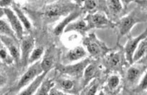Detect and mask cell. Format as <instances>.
Returning a JSON list of instances; mask_svg holds the SVG:
<instances>
[{
    "instance_id": "cell-1",
    "label": "cell",
    "mask_w": 147,
    "mask_h": 95,
    "mask_svg": "<svg viewBox=\"0 0 147 95\" xmlns=\"http://www.w3.org/2000/svg\"><path fill=\"white\" fill-rule=\"evenodd\" d=\"M141 1L138 3V6L127 14L121 17L115 22L116 32L117 35V44H120L123 37L130 34L134 27L138 23L146 22L147 21L146 2Z\"/></svg>"
},
{
    "instance_id": "cell-5",
    "label": "cell",
    "mask_w": 147,
    "mask_h": 95,
    "mask_svg": "<svg viewBox=\"0 0 147 95\" xmlns=\"http://www.w3.org/2000/svg\"><path fill=\"white\" fill-rule=\"evenodd\" d=\"M77 7V5L71 3H56L47 6L44 10L43 15L48 23L53 22L61 16H67Z\"/></svg>"
},
{
    "instance_id": "cell-24",
    "label": "cell",
    "mask_w": 147,
    "mask_h": 95,
    "mask_svg": "<svg viewBox=\"0 0 147 95\" xmlns=\"http://www.w3.org/2000/svg\"><path fill=\"white\" fill-rule=\"evenodd\" d=\"M47 72H44V73L41 75L38 76L34 82L31 84L30 86L25 91H23L21 93L22 95H31L34 93L37 88L39 87L41 82L43 81L45 76L47 75Z\"/></svg>"
},
{
    "instance_id": "cell-14",
    "label": "cell",
    "mask_w": 147,
    "mask_h": 95,
    "mask_svg": "<svg viewBox=\"0 0 147 95\" xmlns=\"http://www.w3.org/2000/svg\"><path fill=\"white\" fill-rule=\"evenodd\" d=\"M105 82L106 84L102 87V89L106 94L114 95L118 94L122 88L121 80L119 76L117 75L107 76Z\"/></svg>"
},
{
    "instance_id": "cell-7",
    "label": "cell",
    "mask_w": 147,
    "mask_h": 95,
    "mask_svg": "<svg viewBox=\"0 0 147 95\" xmlns=\"http://www.w3.org/2000/svg\"><path fill=\"white\" fill-rule=\"evenodd\" d=\"M92 59L91 57H89L81 60L79 63L72 65H58L57 69L62 74L76 78H80L83 76L86 67L90 63Z\"/></svg>"
},
{
    "instance_id": "cell-28",
    "label": "cell",
    "mask_w": 147,
    "mask_h": 95,
    "mask_svg": "<svg viewBox=\"0 0 147 95\" xmlns=\"http://www.w3.org/2000/svg\"><path fill=\"white\" fill-rule=\"evenodd\" d=\"M43 51L44 49L42 47H37L35 50H34L29 59H28L29 63H31L39 59L43 54Z\"/></svg>"
},
{
    "instance_id": "cell-12",
    "label": "cell",
    "mask_w": 147,
    "mask_h": 95,
    "mask_svg": "<svg viewBox=\"0 0 147 95\" xmlns=\"http://www.w3.org/2000/svg\"><path fill=\"white\" fill-rule=\"evenodd\" d=\"M82 8L85 14L103 12L107 15L106 0H84Z\"/></svg>"
},
{
    "instance_id": "cell-3",
    "label": "cell",
    "mask_w": 147,
    "mask_h": 95,
    "mask_svg": "<svg viewBox=\"0 0 147 95\" xmlns=\"http://www.w3.org/2000/svg\"><path fill=\"white\" fill-rule=\"evenodd\" d=\"M124 70L122 79V88L128 92H133L140 83L144 73L146 72L147 63L138 61Z\"/></svg>"
},
{
    "instance_id": "cell-30",
    "label": "cell",
    "mask_w": 147,
    "mask_h": 95,
    "mask_svg": "<svg viewBox=\"0 0 147 95\" xmlns=\"http://www.w3.org/2000/svg\"><path fill=\"white\" fill-rule=\"evenodd\" d=\"M7 82L6 75L2 71H0V87H2Z\"/></svg>"
},
{
    "instance_id": "cell-23",
    "label": "cell",
    "mask_w": 147,
    "mask_h": 95,
    "mask_svg": "<svg viewBox=\"0 0 147 95\" xmlns=\"http://www.w3.org/2000/svg\"><path fill=\"white\" fill-rule=\"evenodd\" d=\"M16 34L9 25L3 20H0V35L9 37L17 41Z\"/></svg>"
},
{
    "instance_id": "cell-21",
    "label": "cell",
    "mask_w": 147,
    "mask_h": 95,
    "mask_svg": "<svg viewBox=\"0 0 147 95\" xmlns=\"http://www.w3.org/2000/svg\"><path fill=\"white\" fill-rule=\"evenodd\" d=\"M0 38L7 46L11 56L14 58L15 59L16 61H18L20 57V52L18 47L13 42V41L15 40L11 38L4 35H0Z\"/></svg>"
},
{
    "instance_id": "cell-35",
    "label": "cell",
    "mask_w": 147,
    "mask_h": 95,
    "mask_svg": "<svg viewBox=\"0 0 147 95\" xmlns=\"http://www.w3.org/2000/svg\"><path fill=\"white\" fill-rule=\"evenodd\" d=\"M76 2V4L79 7H82L84 0H73Z\"/></svg>"
},
{
    "instance_id": "cell-33",
    "label": "cell",
    "mask_w": 147,
    "mask_h": 95,
    "mask_svg": "<svg viewBox=\"0 0 147 95\" xmlns=\"http://www.w3.org/2000/svg\"><path fill=\"white\" fill-rule=\"evenodd\" d=\"M11 0H0V6L6 7L10 4Z\"/></svg>"
},
{
    "instance_id": "cell-15",
    "label": "cell",
    "mask_w": 147,
    "mask_h": 95,
    "mask_svg": "<svg viewBox=\"0 0 147 95\" xmlns=\"http://www.w3.org/2000/svg\"><path fill=\"white\" fill-rule=\"evenodd\" d=\"M59 55V51L57 48L51 47L40 63L42 71L48 72L54 66Z\"/></svg>"
},
{
    "instance_id": "cell-8",
    "label": "cell",
    "mask_w": 147,
    "mask_h": 95,
    "mask_svg": "<svg viewBox=\"0 0 147 95\" xmlns=\"http://www.w3.org/2000/svg\"><path fill=\"white\" fill-rule=\"evenodd\" d=\"M101 59H93L86 67L82 76L81 88L84 89L92 80L102 75V70Z\"/></svg>"
},
{
    "instance_id": "cell-9",
    "label": "cell",
    "mask_w": 147,
    "mask_h": 95,
    "mask_svg": "<svg viewBox=\"0 0 147 95\" xmlns=\"http://www.w3.org/2000/svg\"><path fill=\"white\" fill-rule=\"evenodd\" d=\"M128 39L125 46H123L125 57L129 65L133 64V58L134 53L139 43L141 40L147 38V29L136 37H133L130 34L127 35Z\"/></svg>"
},
{
    "instance_id": "cell-25",
    "label": "cell",
    "mask_w": 147,
    "mask_h": 95,
    "mask_svg": "<svg viewBox=\"0 0 147 95\" xmlns=\"http://www.w3.org/2000/svg\"><path fill=\"white\" fill-rule=\"evenodd\" d=\"M13 8L17 15V17H18L20 20L22 22V24L24 25L25 27H26V29H27L28 31L30 30L31 28V24L27 18L24 15L22 11H21V10L18 8L17 6L14 5L13 6Z\"/></svg>"
},
{
    "instance_id": "cell-32",
    "label": "cell",
    "mask_w": 147,
    "mask_h": 95,
    "mask_svg": "<svg viewBox=\"0 0 147 95\" xmlns=\"http://www.w3.org/2000/svg\"><path fill=\"white\" fill-rule=\"evenodd\" d=\"M7 52L3 49H0V58L2 60H6L7 57Z\"/></svg>"
},
{
    "instance_id": "cell-4",
    "label": "cell",
    "mask_w": 147,
    "mask_h": 95,
    "mask_svg": "<svg viewBox=\"0 0 147 95\" xmlns=\"http://www.w3.org/2000/svg\"><path fill=\"white\" fill-rule=\"evenodd\" d=\"M83 44L89 53L90 57L93 59H101L107 53L117 48V45L114 48H109L94 33L84 36L83 40Z\"/></svg>"
},
{
    "instance_id": "cell-22",
    "label": "cell",
    "mask_w": 147,
    "mask_h": 95,
    "mask_svg": "<svg viewBox=\"0 0 147 95\" xmlns=\"http://www.w3.org/2000/svg\"><path fill=\"white\" fill-rule=\"evenodd\" d=\"M147 38L144 39L139 43L133 56V64L143 58L147 55Z\"/></svg>"
},
{
    "instance_id": "cell-29",
    "label": "cell",
    "mask_w": 147,
    "mask_h": 95,
    "mask_svg": "<svg viewBox=\"0 0 147 95\" xmlns=\"http://www.w3.org/2000/svg\"><path fill=\"white\" fill-rule=\"evenodd\" d=\"M61 87L63 89L66 90H70L73 88L74 86V83L71 80H62L60 82Z\"/></svg>"
},
{
    "instance_id": "cell-18",
    "label": "cell",
    "mask_w": 147,
    "mask_h": 95,
    "mask_svg": "<svg viewBox=\"0 0 147 95\" xmlns=\"http://www.w3.org/2000/svg\"><path fill=\"white\" fill-rule=\"evenodd\" d=\"M107 75L104 77H99L92 80L84 89L81 94L91 95H95L99 87L105 83Z\"/></svg>"
},
{
    "instance_id": "cell-6",
    "label": "cell",
    "mask_w": 147,
    "mask_h": 95,
    "mask_svg": "<svg viewBox=\"0 0 147 95\" xmlns=\"http://www.w3.org/2000/svg\"><path fill=\"white\" fill-rule=\"evenodd\" d=\"M84 19L87 24L88 31L92 29H113L115 26V23L111 20L104 12L88 13Z\"/></svg>"
},
{
    "instance_id": "cell-34",
    "label": "cell",
    "mask_w": 147,
    "mask_h": 95,
    "mask_svg": "<svg viewBox=\"0 0 147 95\" xmlns=\"http://www.w3.org/2000/svg\"><path fill=\"white\" fill-rule=\"evenodd\" d=\"M50 95H64L63 93L58 91L57 90L52 89L50 92Z\"/></svg>"
},
{
    "instance_id": "cell-26",
    "label": "cell",
    "mask_w": 147,
    "mask_h": 95,
    "mask_svg": "<svg viewBox=\"0 0 147 95\" xmlns=\"http://www.w3.org/2000/svg\"><path fill=\"white\" fill-rule=\"evenodd\" d=\"M147 89V73L146 72L140 82L139 83L137 87L134 89L132 92L135 94H140L145 91H146Z\"/></svg>"
},
{
    "instance_id": "cell-27",
    "label": "cell",
    "mask_w": 147,
    "mask_h": 95,
    "mask_svg": "<svg viewBox=\"0 0 147 95\" xmlns=\"http://www.w3.org/2000/svg\"><path fill=\"white\" fill-rule=\"evenodd\" d=\"M51 80L47 79L42 84L41 88L38 91L37 94L38 95H47L50 89L53 86L54 83H52Z\"/></svg>"
},
{
    "instance_id": "cell-16",
    "label": "cell",
    "mask_w": 147,
    "mask_h": 95,
    "mask_svg": "<svg viewBox=\"0 0 147 95\" xmlns=\"http://www.w3.org/2000/svg\"><path fill=\"white\" fill-rule=\"evenodd\" d=\"M3 10L16 37L19 39H21L23 37V28L19 18L9 9L5 8L3 9Z\"/></svg>"
},
{
    "instance_id": "cell-20",
    "label": "cell",
    "mask_w": 147,
    "mask_h": 95,
    "mask_svg": "<svg viewBox=\"0 0 147 95\" xmlns=\"http://www.w3.org/2000/svg\"><path fill=\"white\" fill-rule=\"evenodd\" d=\"M86 51L81 46H78L70 50L65 58V61L71 62L77 61L83 58L86 56Z\"/></svg>"
},
{
    "instance_id": "cell-11",
    "label": "cell",
    "mask_w": 147,
    "mask_h": 95,
    "mask_svg": "<svg viewBox=\"0 0 147 95\" xmlns=\"http://www.w3.org/2000/svg\"><path fill=\"white\" fill-rule=\"evenodd\" d=\"M85 14L82 7L78 6L76 8L66 16L61 22H59L53 30V34L56 36H59L62 34L65 28L71 22L80 16Z\"/></svg>"
},
{
    "instance_id": "cell-13",
    "label": "cell",
    "mask_w": 147,
    "mask_h": 95,
    "mask_svg": "<svg viewBox=\"0 0 147 95\" xmlns=\"http://www.w3.org/2000/svg\"><path fill=\"white\" fill-rule=\"evenodd\" d=\"M42 71L40 63H38L30 67L21 78L16 87V90H19L24 86L28 84L35 78L36 76Z\"/></svg>"
},
{
    "instance_id": "cell-10",
    "label": "cell",
    "mask_w": 147,
    "mask_h": 95,
    "mask_svg": "<svg viewBox=\"0 0 147 95\" xmlns=\"http://www.w3.org/2000/svg\"><path fill=\"white\" fill-rule=\"evenodd\" d=\"M107 16L113 22H116L127 13L121 0H106Z\"/></svg>"
},
{
    "instance_id": "cell-31",
    "label": "cell",
    "mask_w": 147,
    "mask_h": 95,
    "mask_svg": "<svg viewBox=\"0 0 147 95\" xmlns=\"http://www.w3.org/2000/svg\"><path fill=\"white\" fill-rule=\"evenodd\" d=\"M121 1L123 6V8L127 11L128 6L133 1H136L137 2L139 1H137V0H121Z\"/></svg>"
},
{
    "instance_id": "cell-19",
    "label": "cell",
    "mask_w": 147,
    "mask_h": 95,
    "mask_svg": "<svg viewBox=\"0 0 147 95\" xmlns=\"http://www.w3.org/2000/svg\"><path fill=\"white\" fill-rule=\"evenodd\" d=\"M78 32L84 36L86 33L88 32L86 22L83 19H79L74 22H71L65 28V33L70 32Z\"/></svg>"
},
{
    "instance_id": "cell-2",
    "label": "cell",
    "mask_w": 147,
    "mask_h": 95,
    "mask_svg": "<svg viewBox=\"0 0 147 95\" xmlns=\"http://www.w3.org/2000/svg\"><path fill=\"white\" fill-rule=\"evenodd\" d=\"M116 45V49L107 53L101 59V63L105 69L104 71L105 75L115 72L122 76L124 70L129 65L126 60L123 46L120 44H117Z\"/></svg>"
},
{
    "instance_id": "cell-17",
    "label": "cell",
    "mask_w": 147,
    "mask_h": 95,
    "mask_svg": "<svg viewBox=\"0 0 147 95\" xmlns=\"http://www.w3.org/2000/svg\"><path fill=\"white\" fill-rule=\"evenodd\" d=\"M21 44L22 62L24 65H26L28 60V55L30 53L34 46V40L31 36H27L22 37L21 39Z\"/></svg>"
}]
</instances>
